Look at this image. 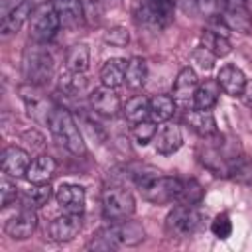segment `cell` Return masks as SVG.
Returning a JSON list of instances; mask_svg holds the SVG:
<instances>
[{"instance_id": "cell-1", "label": "cell", "mask_w": 252, "mask_h": 252, "mask_svg": "<svg viewBox=\"0 0 252 252\" xmlns=\"http://www.w3.org/2000/svg\"><path fill=\"white\" fill-rule=\"evenodd\" d=\"M144 226L136 220H118L100 228L87 248L91 250H114L120 246H136L144 240Z\"/></svg>"}, {"instance_id": "cell-2", "label": "cell", "mask_w": 252, "mask_h": 252, "mask_svg": "<svg viewBox=\"0 0 252 252\" xmlns=\"http://www.w3.org/2000/svg\"><path fill=\"white\" fill-rule=\"evenodd\" d=\"M47 128L53 134V138L61 146H65L73 156H85L87 154V146L83 142L79 126H77V122H75V118H73V114L69 110L55 106L51 110V114H49Z\"/></svg>"}, {"instance_id": "cell-3", "label": "cell", "mask_w": 252, "mask_h": 252, "mask_svg": "<svg viewBox=\"0 0 252 252\" xmlns=\"http://www.w3.org/2000/svg\"><path fill=\"white\" fill-rule=\"evenodd\" d=\"M22 69H24V77L28 83L43 87L49 83V79L53 75V57L47 49L41 47V43L30 45L24 51Z\"/></svg>"}, {"instance_id": "cell-4", "label": "cell", "mask_w": 252, "mask_h": 252, "mask_svg": "<svg viewBox=\"0 0 252 252\" xmlns=\"http://www.w3.org/2000/svg\"><path fill=\"white\" fill-rule=\"evenodd\" d=\"M203 228V215L195 205H177L169 211L165 219V230L175 238H191Z\"/></svg>"}, {"instance_id": "cell-5", "label": "cell", "mask_w": 252, "mask_h": 252, "mask_svg": "<svg viewBox=\"0 0 252 252\" xmlns=\"http://www.w3.org/2000/svg\"><path fill=\"white\" fill-rule=\"evenodd\" d=\"M175 0H136L134 16L140 24L150 28H165L173 20Z\"/></svg>"}, {"instance_id": "cell-6", "label": "cell", "mask_w": 252, "mask_h": 252, "mask_svg": "<svg viewBox=\"0 0 252 252\" xmlns=\"http://www.w3.org/2000/svg\"><path fill=\"white\" fill-rule=\"evenodd\" d=\"M59 26H61V20L53 4H39L30 14V37L35 43H45L53 39Z\"/></svg>"}, {"instance_id": "cell-7", "label": "cell", "mask_w": 252, "mask_h": 252, "mask_svg": "<svg viewBox=\"0 0 252 252\" xmlns=\"http://www.w3.org/2000/svg\"><path fill=\"white\" fill-rule=\"evenodd\" d=\"M136 201L128 189L122 187H108L102 193V215L110 222L126 220L134 215Z\"/></svg>"}, {"instance_id": "cell-8", "label": "cell", "mask_w": 252, "mask_h": 252, "mask_svg": "<svg viewBox=\"0 0 252 252\" xmlns=\"http://www.w3.org/2000/svg\"><path fill=\"white\" fill-rule=\"evenodd\" d=\"M18 93H20V98L24 100V104H26L28 116L32 120L39 122V124H47L49 114L55 106L49 102V98H45V94L41 93V87L26 83V85H20Z\"/></svg>"}, {"instance_id": "cell-9", "label": "cell", "mask_w": 252, "mask_h": 252, "mask_svg": "<svg viewBox=\"0 0 252 252\" xmlns=\"http://www.w3.org/2000/svg\"><path fill=\"white\" fill-rule=\"evenodd\" d=\"M30 154L20 148V146H8L4 152H2V159H0V165H2V171L10 177H24L30 169Z\"/></svg>"}, {"instance_id": "cell-10", "label": "cell", "mask_w": 252, "mask_h": 252, "mask_svg": "<svg viewBox=\"0 0 252 252\" xmlns=\"http://www.w3.org/2000/svg\"><path fill=\"white\" fill-rule=\"evenodd\" d=\"M37 226V215L33 213L32 207H24L18 215H14L6 222V234L14 240H26L33 234Z\"/></svg>"}, {"instance_id": "cell-11", "label": "cell", "mask_w": 252, "mask_h": 252, "mask_svg": "<svg viewBox=\"0 0 252 252\" xmlns=\"http://www.w3.org/2000/svg\"><path fill=\"white\" fill-rule=\"evenodd\" d=\"M81 215H73V213H65L63 217H57L49 222V238L55 242H69L73 240L79 232H81Z\"/></svg>"}, {"instance_id": "cell-12", "label": "cell", "mask_w": 252, "mask_h": 252, "mask_svg": "<svg viewBox=\"0 0 252 252\" xmlns=\"http://www.w3.org/2000/svg\"><path fill=\"white\" fill-rule=\"evenodd\" d=\"M55 199L65 213L83 215L85 211V189L81 185H73V183L61 185L55 193Z\"/></svg>"}, {"instance_id": "cell-13", "label": "cell", "mask_w": 252, "mask_h": 252, "mask_svg": "<svg viewBox=\"0 0 252 252\" xmlns=\"http://www.w3.org/2000/svg\"><path fill=\"white\" fill-rule=\"evenodd\" d=\"M91 106L102 116H116L120 110V98L110 87H96L91 93Z\"/></svg>"}, {"instance_id": "cell-14", "label": "cell", "mask_w": 252, "mask_h": 252, "mask_svg": "<svg viewBox=\"0 0 252 252\" xmlns=\"http://www.w3.org/2000/svg\"><path fill=\"white\" fill-rule=\"evenodd\" d=\"M183 118H185V122L189 124V128H191L193 132H197L201 138H217V136H219L215 116H213L209 110L193 108V110H189Z\"/></svg>"}, {"instance_id": "cell-15", "label": "cell", "mask_w": 252, "mask_h": 252, "mask_svg": "<svg viewBox=\"0 0 252 252\" xmlns=\"http://www.w3.org/2000/svg\"><path fill=\"white\" fill-rule=\"evenodd\" d=\"M217 81L220 85V89L228 94V96H242V91L246 87V77L244 73L234 67V65H224L220 67L219 75H217Z\"/></svg>"}, {"instance_id": "cell-16", "label": "cell", "mask_w": 252, "mask_h": 252, "mask_svg": "<svg viewBox=\"0 0 252 252\" xmlns=\"http://www.w3.org/2000/svg\"><path fill=\"white\" fill-rule=\"evenodd\" d=\"M181 144H183V138H181L179 126L165 122L156 136V152L161 156H169V154L177 152L181 148Z\"/></svg>"}, {"instance_id": "cell-17", "label": "cell", "mask_w": 252, "mask_h": 252, "mask_svg": "<svg viewBox=\"0 0 252 252\" xmlns=\"http://www.w3.org/2000/svg\"><path fill=\"white\" fill-rule=\"evenodd\" d=\"M53 8L65 28H77L85 20L81 0H53Z\"/></svg>"}, {"instance_id": "cell-18", "label": "cell", "mask_w": 252, "mask_h": 252, "mask_svg": "<svg viewBox=\"0 0 252 252\" xmlns=\"http://www.w3.org/2000/svg\"><path fill=\"white\" fill-rule=\"evenodd\" d=\"M55 167H57L55 159H53L51 156L43 154V156H37V158L30 163V169H28L26 177H28V181H30L32 185L49 183V179H51L53 173H55Z\"/></svg>"}, {"instance_id": "cell-19", "label": "cell", "mask_w": 252, "mask_h": 252, "mask_svg": "<svg viewBox=\"0 0 252 252\" xmlns=\"http://www.w3.org/2000/svg\"><path fill=\"white\" fill-rule=\"evenodd\" d=\"M197 87H199V79H197L195 69L183 67V69L177 73V77H175L171 94H173V98H177V100H187L189 96L195 94Z\"/></svg>"}, {"instance_id": "cell-20", "label": "cell", "mask_w": 252, "mask_h": 252, "mask_svg": "<svg viewBox=\"0 0 252 252\" xmlns=\"http://www.w3.org/2000/svg\"><path fill=\"white\" fill-rule=\"evenodd\" d=\"M126 63L124 59L120 57H112L108 59L102 67H100V83L104 87H110V89H116L120 87L124 81H126Z\"/></svg>"}, {"instance_id": "cell-21", "label": "cell", "mask_w": 252, "mask_h": 252, "mask_svg": "<svg viewBox=\"0 0 252 252\" xmlns=\"http://www.w3.org/2000/svg\"><path fill=\"white\" fill-rule=\"evenodd\" d=\"M30 14H32V4H30V0H24V2L16 4V6L4 16V20H2V35L6 37V35L16 33V32L22 28V24H24L26 20H30Z\"/></svg>"}, {"instance_id": "cell-22", "label": "cell", "mask_w": 252, "mask_h": 252, "mask_svg": "<svg viewBox=\"0 0 252 252\" xmlns=\"http://www.w3.org/2000/svg\"><path fill=\"white\" fill-rule=\"evenodd\" d=\"M222 24L238 33H250L252 30V18L246 6H236V8H226L222 10Z\"/></svg>"}, {"instance_id": "cell-23", "label": "cell", "mask_w": 252, "mask_h": 252, "mask_svg": "<svg viewBox=\"0 0 252 252\" xmlns=\"http://www.w3.org/2000/svg\"><path fill=\"white\" fill-rule=\"evenodd\" d=\"M220 91H222V89H220L219 81H213V79H209V81L201 83V85L197 87L195 94H193V102H195V108H201V110H211V108L217 104Z\"/></svg>"}, {"instance_id": "cell-24", "label": "cell", "mask_w": 252, "mask_h": 252, "mask_svg": "<svg viewBox=\"0 0 252 252\" xmlns=\"http://www.w3.org/2000/svg\"><path fill=\"white\" fill-rule=\"evenodd\" d=\"M175 112V98L169 94H156L150 98V118L154 122H167Z\"/></svg>"}, {"instance_id": "cell-25", "label": "cell", "mask_w": 252, "mask_h": 252, "mask_svg": "<svg viewBox=\"0 0 252 252\" xmlns=\"http://www.w3.org/2000/svg\"><path fill=\"white\" fill-rule=\"evenodd\" d=\"M201 45L205 49H209L215 57H224V55H228L232 51V45L226 39V35H220V33H217L213 30H205L201 33Z\"/></svg>"}, {"instance_id": "cell-26", "label": "cell", "mask_w": 252, "mask_h": 252, "mask_svg": "<svg viewBox=\"0 0 252 252\" xmlns=\"http://www.w3.org/2000/svg\"><path fill=\"white\" fill-rule=\"evenodd\" d=\"M65 63H67V69H69V71L85 73V71L89 69V63H91L89 45H87V43H75L73 47H69Z\"/></svg>"}, {"instance_id": "cell-27", "label": "cell", "mask_w": 252, "mask_h": 252, "mask_svg": "<svg viewBox=\"0 0 252 252\" xmlns=\"http://www.w3.org/2000/svg\"><path fill=\"white\" fill-rule=\"evenodd\" d=\"M122 110H124V118L128 122H132V124L142 122V120H146L150 116V100L144 94H136L124 104Z\"/></svg>"}, {"instance_id": "cell-28", "label": "cell", "mask_w": 252, "mask_h": 252, "mask_svg": "<svg viewBox=\"0 0 252 252\" xmlns=\"http://www.w3.org/2000/svg\"><path fill=\"white\" fill-rule=\"evenodd\" d=\"M148 77V65L142 57H132L126 63V85L132 89H140L146 83Z\"/></svg>"}, {"instance_id": "cell-29", "label": "cell", "mask_w": 252, "mask_h": 252, "mask_svg": "<svg viewBox=\"0 0 252 252\" xmlns=\"http://www.w3.org/2000/svg\"><path fill=\"white\" fill-rule=\"evenodd\" d=\"M199 159L201 163L215 175H222V177H228V161L222 159V156L213 150V148H205L203 152H199Z\"/></svg>"}, {"instance_id": "cell-30", "label": "cell", "mask_w": 252, "mask_h": 252, "mask_svg": "<svg viewBox=\"0 0 252 252\" xmlns=\"http://www.w3.org/2000/svg\"><path fill=\"white\" fill-rule=\"evenodd\" d=\"M228 177L238 183L252 185V161L246 158H234L228 161Z\"/></svg>"}, {"instance_id": "cell-31", "label": "cell", "mask_w": 252, "mask_h": 252, "mask_svg": "<svg viewBox=\"0 0 252 252\" xmlns=\"http://www.w3.org/2000/svg\"><path fill=\"white\" fill-rule=\"evenodd\" d=\"M203 201V187L195 179H187L181 185V193L177 197V203L181 205H199Z\"/></svg>"}, {"instance_id": "cell-32", "label": "cell", "mask_w": 252, "mask_h": 252, "mask_svg": "<svg viewBox=\"0 0 252 252\" xmlns=\"http://www.w3.org/2000/svg\"><path fill=\"white\" fill-rule=\"evenodd\" d=\"M51 197V187L49 183H39V185H33L28 193H26V201H24V207H43Z\"/></svg>"}, {"instance_id": "cell-33", "label": "cell", "mask_w": 252, "mask_h": 252, "mask_svg": "<svg viewBox=\"0 0 252 252\" xmlns=\"http://www.w3.org/2000/svg\"><path fill=\"white\" fill-rule=\"evenodd\" d=\"M156 132H158V126H156V122L150 118H146V120H142V122H136L134 124V128H132V134H134V138H136V142L138 144H148V142H152L154 138H156Z\"/></svg>"}, {"instance_id": "cell-34", "label": "cell", "mask_w": 252, "mask_h": 252, "mask_svg": "<svg viewBox=\"0 0 252 252\" xmlns=\"http://www.w3.org/2000/svg\"><path fill=\"white\" fill-rule=\"evenodd\" d=\"M83 73H75V71H65V73H61V79H59V85H61V89L65 91V93H71V94H75V93H79L83 87H85V79L81 77Z\"/></svg>"}, {"instance_id": "cell-35", "label": "cell", "mask_w": 252, "mask_h": 252, "mask_svg": "<svg viewBox=\"0 0 252 252\" xmlns=\"http://www.w3.org/2000/svg\"><path fill=\"white\" fill-rule=\"evenodd\" d=\"M211 230H213V234H215L217 238H222V240L228 238L230 232H232V222H230L228 215H226V213L217 215L215 220L211 222Z\"/></svg>"}, {"instance_id": "cell-36", "label": "cell", "mask_w": 252, "mask_h": 252, "mask_svg": "<svg viewBox=\"0 0 252 252\" xmlns=\"http://www.w3.org/2000/svg\"><path fill=\"white\" fill-rule=\"evenodd\" d=\"M85 20L89 24H98L102 18V0H81Z\"/></svg>"}, {"instance_id": "cell-37", "label": "cell", "mask_w": 252, "mask_h": 252, "mask_svg": "<svg viewBox=\"0 0 252 252\" xmlns=\"http://www.w3.org/2000/svg\"><path fill=\"white\" fill-rule=\"evenodd\" d=\"M104 41L114 45V47H124L128 41H130V33L126 28L122 26H116V28H110L106 33H104Z\"/></svg>"}, {"instance_id": "cell-38", "label": "cell", "mask_w": 252, "mask_h": 252, "mask_svg": "<svg viewBox=\"0 0 252 252\" xmlns=\"http://www.w3.org/2000/svg\"><path fill=\"white\" fill-rule=\"evenodd\" d=\"M193 63H197L199 69L209 71V69H213V65H215V55H213L209 49H205V47L201 45L199 49L193 51Z\"/></svg>"}, {"instance_id": "cell-39", "label": "cell", "mask_w": 252, "mask_h": 252, "mask_svg": "<svg viewBox=\"0 0 252 252\" xmlns=\"http://www.w3.org/2000/svg\"><path fill=\"white\" fill-rule=\"evenodd\" d=\"M16 197H18V187L10 179L2 177V181H0V203H2V207H8L12 201H16Z\"/></svg>"}, {"instance_id": "cell-40", "label": "cell", "mask_w": 252, "mask_h": 252, "mask_svg": "<svg viewBox=\"0 0 252 252\" xmlns=\"http://www.w3.org/2000/svg\"><path fill=\"white\" fill-rule=\"evenodd\" d=\"M240 98L244 100V104L252 106V79H250V81H246V87H244V91H242V96H240Z\"/></svg>"}, {"instance_id": "cell-41", "label": "cell", "mask_w": 252, "mask_h": 252, "mask_svg": "<svg viewBox=\"0 0 252 252\" xmlns=\"http://www.w3.org/2000/svg\"><path fill=\"white\" fill-rule=\"evenodd\" d=\"M217 4H219L222 10H226V8H236V6H246L244 0H217Z\"/></svg>"}, {"instance_id": "cell-42", "label": "cell", "mask_w": 252, "mask_h": 252, "mask_svg": "<svg viewBox=\"0 0 252 252\" xmlns=\"http://www.w3.org/2000/svg\"><path fill=\"white\" fill-rule=\"evenodd\" d=\"M14 2H16V4H20V2H24V0H14Z\"/></svg>"}]
</instances>
